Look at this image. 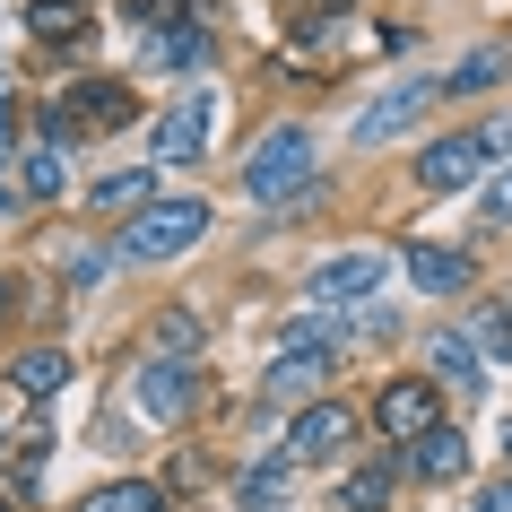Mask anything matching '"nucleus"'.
Instances as JSON below:
<instances>
[{
  "label": "nucleus",
  "mask_w": 512,
  "mask_h": 512,
  "mask_svg": "<svg viewBox=\"0 0 512 512\" xmlns=\"http://www.w3.org/2000/svg\"><path fill=\"white\" fill-rule=\"evenodd\" d=\"M313 174H322V157H313V131H304V122L261 131V139H252V157H243V191H252L261 209H278V200L313 191Z\"/></svg>",
  "instance_id": "nucleus-1"
},
{
  "label": "nucleus",
  "mask_w": 512,
  "mask_h": 512,
  "mask_svg": "<svg viewBox=\"0 0 512 512\" xmlns=\"http://www.w3.org/2000/svg\"><path fill=\"white\" fill-rule=\"evenodd\" d=\"M200 235H209V200H148V209H131V226H122V261H174V252H191Z\"/></svg>",
  "instance_id": "nucleus-2"
},
{
  "label": "nucleus",
  "mask_w": 512,
  "mask_h": 512,
  "mask_svg": "<svg viewBox=\"0 0 512 512\" xmlns=\"http://www.w3.org/2000/svg\"><path fill=\"white\" fill-rule=\"evenodd\" d=\"M330 365H339V330L296 322V330H287V348H278V365L261 374V391H270V400H296V391L330 382Z\"/></svg>",
  "instance_id": "nucleus-3"
},
{
  "label": "nucleus",
  "mask_w": 512,
  "mask_h": 512,
  "mask_svg": "<svg viewBox=\"0 0 512 512\" xmlns=\"http://www.w3.org/2000/svg\"><path fill=\"white\" fill-rule=\"evenodd\" d=\"M131 400H139V417H148V426H183L191 400H200V374H191V356H139Z\"/></svg>",
  "instance_id": "nucleus-4"
},
{
  "label": "nucleus",
  "mask_w": 512,
  "mask_h": 512,
  "mask_svg": "<svg viewBox=\"0 0 512 512\" xmlns=\"http://www.w3.org/2000/svg\"><path fill=\"white\" fill-rule=\"evenodd\" d=\"M348 434H356V417H348V408H339V400H313V408L296 417V426H287V443H278L270 460L304 478V469H322V460H339V452H348Z\"/></svg>",
  "instance_id": "nucleus-5"
},
{
  "label": "nucleus",
  "mask_w": 512,
  "mask_h": 512,
  "mask_svg": "<svg viewBox=\"0 0 512 512\" xmlns=\"http://www.w3.org/2000/svg\"><path fill=\"white\" fill-rule=\"evenodd\" d=\"M382 278H391V252H339V261H322V270H313V287H304V296H313V313H356Z\"/></svg>",
  "instance_id": "nucleus-6"
},
{
  "label": "nucleus",
  "mask_w": 512,
  "mask_h": 512,
  "mask_svg": "<svg viewBox=\"0 0 512 512\" xmlns=\"http://www.w3.org/2000/svg\"><path fill=\"white\" fill-rule=\"evenodd\" d=\"M209 131H217V87H183L157 122V165H191L209 148Z\"/></svg>",
  "instance_id": "nucleus-7"
},
{
  "label": "nucleus",
  "mask_w": 512,
  "mask_h": 512,
  "mask_svg": "<svg viewBox=\"0 0 512 512\" xmlns=\"http://www.w3.org/2000/svg\"><path fill=\"white\" fill-rule=\"evenodd\" d=\"M486 165H495V131H452V139H434L426 157H417V183L426 191H460V183H478Z\"/></svg>",
  "instance_id": "nucleus-8"
},
{
  "label": "nucleus",
  "mask_w": 512,
  "mask_h": 512,
  "mask_svg": "<svg viewBox=\"0 0 512 512\" xmlns=\"http://www.w3.org/2000/svg\"><path fill=\"white\" fill-rule=\"evenodd\" d=\"M443 417V400H434V382L426 374H400V382H382V400H374V426L391 434V443H417V434Z\"/></svg>",
  "instance_id": "nucleus-9"
},
{
  "label": "nucleus",
  "mask_w": 512,
  "mask_h": 512,
  "mask_svg": "<svg viewBox=\"0 0 512 512\" xmlns=\"http://www.w3.org/2000/svg\"><path fill=\"white\" fill-rule=\"evenodd\" d=\"M426 105H434V79H400L391 96H374V105L356 113V148H382V139H400Z\"/></svg>",
  "instance_id": "nucleus-10"
},
{
  "label": "nucleus",
  "mask_w": 512,
  "mask_h": 512,
  "mask_svg": "<svg viewBox=\"0 0 512 512\" xmlns=\"http://www.w3.org/2000/svg\"><path fill=\"white\" fill-rule=\"evenodd\" d=\"M131 113H139V96H131V87L87 79V87H70V113H61V122H70V131H122Z\"/></svg>",
  "instance_id": "nucleus-11"
},
{
  "label": "nucleus",
  "mask_w": 512,
  "mask_h": 512,
  "mask_svg": "<svg viewBox=\"0 0 512 512\" xmlns=\"http://www.w3.org/2000/svg\"><path fill=\"white\" fill-rule=\"evenodd\" d=\"M460 469H469V434H460V426H443V417H434V426L417 434V443H408V478L443 486V478H460Z\"/></svg>",
  "instance_id": "nucleus-12"
},
{
  "label": "nucleus",
  "mask_w": 512,
  "mask_h": 512,
  "mask_svg": "<svg viewBox=\"0 0 512 512\" xmlns=\"http://www.w3.org/2000/svg\"><path fill=\"white\" fill-rule=\"evenodd\" d=\"M139 18H148V61H165V70H200V61H209V27L157 18V9H139Z\"/></svg>",
  "instance_id": "nucleus-13"
},
{
  "label": "nucleus",
  "mask_w": 512,
  "mask_h": 512,
  "mask_svg": "<svg viewBox=\"0 0 512 512\" xmlns=\"http://www.w3.org/2000/svg\"><path fill=\"white\" fill-rule=\"evenodd\" d=\"M408 287H417V296H460V287H469V261L443 252V243H408Z\"/></svg>",
  "instance_id": "nucleus-14"
},
{
  "label": "nucleus",
  "mask_w": 512,
  "mask_h": 512,
  "mask_svg": "<svg viewBox=\"0 0 512 512\" xmlns=\"http://www.w3.org/2000/svg\"><path fill=\"white\" fill-rule=\"evenodd\" d=\"M9 382H18L27 400H53L61 382H70V348H27L18 365H9Z\"/></svg>",
  "instance_id": "nucleus-15"
},
{
  "label": "nucleus",
  "mask_w": 512,
  "mask_h": 512,
  "mask_svg": "<svg viewBox=\"0 0 512 512\" xmlns=\"http://www.w3.org/2000/svg\"><path fill=\"white\" fill-rule=\"evenodd\" d=\"M87 200H96V217H131V209H148V200H157V183H148V165H131V174H105Z\"/></svg>",
  "instance_id": "nucleus-16"
},
{
  "label": "nucleus",
  "mask_w": 512,
  "mask_h": 512,
  "mask_svg": "<svg viewBox=\"0 0 512 512\" xmlns=\"http://www.w3.org/2000/svg\"><path fill=\"white\" fill-rule=\"evenodd\" d=\"M434 382H469V391H478L486 382V365H478V348H469V339H460V330H434Z\"/></svg>",
  "instance_id": "nucleus-17"
},
{
  "label": "nucleus",
  "mask_w": 512,
  "mask_h": 512,
  "mask_svg": "<svg viewBox=\"0 0 512 512\" xmlns=\"http://www.w3.org/2000/svg\"><path fill=\"white\" fill-rule=\"evenodd\" d=\"M87 9L96 0H35V35L44 44H87Z\"/></svg>",
  "instance_id": "nucleus-18"
},
{
  "label": "nucleus",
  "mask_w": 512,
  "mask_h": 512,
  "mask_svg": "<svg viewBox=\"0 0 512 512\" xmlns=\"http://www.w3.org/2000/svg\"><path fill=\"white\" fill-rule=\"evenodd\" d=\"M469 348H478V365H504V356H512V296L486 304L478 322H469Z\"/></svg>",
  "instance_id": "nucleus-19"
},
{
  "label": "nucleus",
  "mask_w": 512,
  "mask_h": 512,
  "mask_svg": "<svg viewBox=\"0 0 512 512\" xmlns=\"http://www.w3.org/2000/svg\"><path fill=\"white\" fill-rule=\"evenodd\" d=\"M79 512H165V495H157L148 478H122V486H96Z\"/></svg>",
  "instance_id": "nucleus-20"
},
{
  "label": "nucleus",
  "mask_w": 512,
  "mask_h": 512,
  "mask_svg": "<svg viewBox=\"0 0 512 512\" xmlns=\"http://www.w3.org/2000/svg\"><path fill=\"white\" fill-rule=\"evenodd\" d=\"M504 70H512V53H469V61H460V70H452V79L434 87V96H478V87H495V79H504Z\"/></svg>",
  "instance_id": "nucleus-21"
},
{
  "label": "nucleus",
  "mask_w": 512,
  "mask_h": 512,
  "mask_svg": "<svg viewBox=\"0 0 512 512\" xmlns=\"http://www.w3.org/2000/svg\"><path fill=\"white\" fill-rule=\"evenodd\" d=\"M339 512H391V469H382V460L356 469V478L339 486Z\"/></svg>",
  "instance_id": "nucleus-22"
},
{
  "label": "nucleus",
  "mask_w": 512,
  "mask_h": 512,
  "mask_svg": "<svg viewBox=\"0 0 512 512\" xmlns=\"http://www.w3.org/2000/svg\"><path fill=\"white\" fill-rule=\"evenodd\" d=\"M27 191H35V200H61V191H70V165H61V139H44V148L27 157Z\"/></svg>",
  "instance_id": "nucleus-23"
},
{
  "label": "nucleus",
  "mask_w": 512,
  "mask_h": 512,
  "mask_svg": "<svg viewBox=\"0 0 512 512\" xmlns=\"http://www.w3.org/2000/svg\"><path fill=\"white\" fill-rule=\"evenodd\" d=\"M486 226H512V165L486 183Z\"/></svg>",
  "instance_id": "nucleus-24"
},
{
  "label": "nucleus",
  "mask_w": 512,
  "mask_h": 512,
  "mask_svg": "<svg viewBox=\"0 0 512 512\" xmlns=\"http://www.w3.org/2000/svg\"><path fill=\"white\" fill-rule=\"evenodd\" d=\"M478 512H512V478H495V486H486V495H478Z\"/></svg>",
  "instance_id": "nucleus-25"
},
{
  "label": "nucleus",
  "mask_w": 512,
  "mask_h": 512,
  "mask_svg": "<svg viewBox=\"0 0 512 512\" xmlns=\"http://www.w3.org/2000/svg\"><path fill=\"white\" fill-rule=\"evenodd\" d=\"M9 131H18V96L0 87V157H9Z\"/></svg>",
  "instance_id": "nucleus-26"
},
{
  "label": "nucleus",
  "mask_w": 512,
  "mask_h": 512,
  "mask_svg": "<svg viewBox=\"0 0 512 512\" xmlns=\"http://www.w3.org/2000/svg\"><path fill=\"white\" fill-rule=\"evenodd\" d=\"M0 209H9V183H0Z\"/></svg>",
  "instance_id": "nucleus-27"
},
{
  "label": "nucleus",
  "mask_w": 512,
  "mask_h": 512,
  "mask_svg": "<svg viewBox=\"0 0 512 512\" xmlns=\"http://www.w3.org/2000/svg\"><path fill=\"white\" fill-rule=\"evenodd\" d=\"M504 443H512V426H504Z\"/></svg>",
  "instance_id": "nucleus-28"
}]
</instances>
